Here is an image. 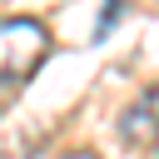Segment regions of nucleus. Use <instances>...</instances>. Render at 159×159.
<instances>
[{
    "label": "nucleus",
    "mask_w": 159,
    "mask_h": 159,
    "mask_svg": "<svg viewBox=\"0 0 159 159\" xmlns=\"http://www.w3.org/2000/svg\"><path fill=\"white\" fill-rule=\"evenodd\" d=\"M154 134H159V89L149 84V89H139V99L124 109V119H119V139L134 144V149H144V144H154Z\"/></svg>",
    "instance_id": "2"
},
{
    "label": "nucleus",
    "mask_w": 159,
    "mask_h": 159,
    "mask_svg": "<svg viewBox=\"0 0 159 159\" xmlns=\"http://www.w3.org/2000/svg\"><path fill=\"white\" fill-rule=\"evenodd\" d=\"M45 50H50V35H45L40 20H30V15H5V20H0V84H25V80L40 70Z\"/></svg>",
    "instance_id": "1"
},
{
    "label": "nucleus",
    "mask_w": 159,
    "mask_h": 159,
    "mask_svg": "<svg viewBox=\"0 0 159 159\" xmlns=\"http://www.w3.org/2000/svg\"><path fill=\"white\" fill-rule=\"evenodd\" d=\"M154 149H159V134H154Z\"/></svg>",
    "instance_id": "4"
},
{
    "label": "nucleus",
    "mask_w": 159,
    "mask_h": 159,
    "mask_svg": "<svg viewBox=\"0 0 159 159\" xmlns=\"http://www.w3.org/2000/svg\"><path fill=\"white\" fill-rule=\"evenodd\" d=\"M65 159H99V154H94V149H70Z\"/></svg>",
    "instance_id": "3"
}]
</instances>
